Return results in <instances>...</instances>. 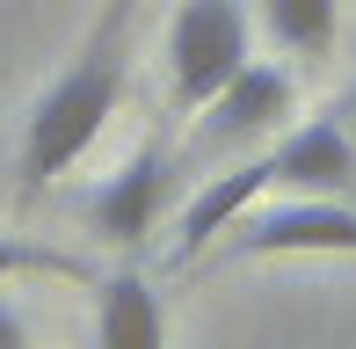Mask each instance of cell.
<instances>
[{"label":"cell","mask_w":356,"mask_h":349,"mask_svg":"<svg viewBox=\"0 0 356 349\" xmlns=\"http://www.w3.org/2000/svg\"><path fill=\"white\" fill-rule=\"evenodd\" d=\"M117 102H124V51L102 29V44H95L88 58H73L51 81V95L29 109V131H22V189L29 197L51 189L58 174L102 138V124L117 117Z\"/></svg>","instance_id":"6da1fadb"},{"label":"cell","mask_w":356,"mask_h":349,"mask_svg":"<svg viewBox=\"0 0 356 349\" xmlns=\"http://www.w3.org/2000/svg\"><path fill=\"white\" fill-rule=\"evenodd\" d=\"M248 66V22L233 0H182L168 22V73L175 109H204L211 95Z\"/></svg>","instance_id":"7a4b0ae2"},{"label":"cell","mask_w":356,"mask_h":349,"mask_svg":"<svg viewBox=\"0 0 356 349\" xmlns=\"http://www.w3.org/2000/svg\"><path fill=\"white\" fill-rule=\"evenodd\" d=\"M254 255H356V204L298 197V204H277L262 218L240 211L218 262H254Z\"/></svg>","instance_id":"3957f363"},{"label":"cell","mask_w":356,"mask_h":349,"mask_svg":"<svg viewBox=\"0 0 356 349\" xmlns=\"http://www.w3.org/2000/svg\"><path fill=\"white\" fill-rule=\"evenodd\" d=\"M197 117H204L197 138L211 153L218 146H240V138H262V131H277V124L291 117V73L284 66H254V58H248V66H240Z\"/></svg>","instance_id":"277c9868"},{"label":"cell","mask_w":356,"mask_h":349,"mask_svg":"<svg viewBox=\"0 0 356 349\" xmlns=\"http://www.w3.org/2000/svg\"><path fill=\"white\" fill-rule=\"evenodd\" d=\"M277 182V168H269V153L262 161H240V168H225V174H211V182L197 189V197L182 204V218H175V247H168V269H189L204 255V247L218 241V233H233V218L248 211L262 189Z\"/></svg>","instance_id":"5b68a950"},{"label":"cell","mask_w":356,"mask_h":349,"mask_svg":"<svg viewBox=\"0 0 356 349\" xmlns=\"http://www.w3.org/2000/svg\"><path fill=\"white\" fill-rule=\"evenodd\" d=\"M269 168H277V182L305 189V197H349L356 189V131L342 117H313L277 138Z\"/></svg>","instance_id":"8992f818"},{"label":"cell","mask_w":356,"mask_h":349,"mask_svg":"<svg viewBox=\"0 0 356 349\" xmlns=\"http://www.w3.org/2000/svg\"><path fill=\"white\" fill-rule=\"evenodd\" d=\"M160 197H168V161H160V146H138L102 189H88V218H95L102 241L138 247L153 233V218H160Z\"/></svg>","instance_id":"52a82bcc"},{"label":"cell","mask_w":356,"mask_h":349,"mask_svg":"<svg viewBox=\"0 0 356 349\" xmlns=\"http://www.w3.org/2000/svg\"><path fill=\"white\" fill-rule=\"evenodd\" d=\"M95 342L102 349H160V298L145 277H102V306H95Z\"/></svg>","instance_id":"ba28073f"},{"label":"cell","mask_w":356,"mask_h":349,"mask_svg":"<svg viewBox=\"0 0 356 349\" xmlns=\"http://www.w3.org/2000/svg\"><path fill=\"white\" fill-rule=\"evenodd\" d=\"M262 15H269V29H277L284 51L320 58L334 44V0H262Z\"/></svg>","instance_id":"9c48e42d"},{"label":"cell","mask_w":356,"mask_h":349,"mask_svg":"<svg viewBox=\"0 0 356 349\" xmlns=\"http://www.w3.org/2000/svg\"><path fill=\"white\" fill-rule=\"evenodd\" d=\"M8 269H44V277H88V269H80L73 255H51V247H29V241H8V233H0V277H8Z\"/></svg>","instance_id":"30bf717a"},{"label":"cell","mask_w":356,"mask_h":349,"mask_svg":"<svg viewBox=\"0 0 356 349\" xmlns=\"http://www.w3.org/2000/svg\"><path fill=\"white\" fill-rule=\"evenodd\" d=\"M0 349H29V335H22V320H15L8 306H0Z\"/></svg>","instance_id":"8fae6325"},{"label":"cell","mask_w":356,"mask_h":349,"mask_svg":"<svg viewBox=\"0 0 356 349\" xmlns=\"http://www.w3.org/2000/svg\"><path fill=\"white\" fill-rule=\"evenodd\" d=\"M131 8H138V0H109V22H102V29H117L124 15H131Z\"/></svg>","instance_id":"7c38bea8"},{"label":"cell","mask_w":356,"mask_h":349,"mask_svg":"<svg viewBox=\"0 0 356 349\" xmlns=\"http://www.w3.org/2000/svg\"><path fill=\"white\" fill-rule=\"evenodd\" d=\"M334 117H342V124H349V131H356V88L342 95V109H334Z\"/></svg>","instance_id":"4fadbf2b"}]
</instances>
